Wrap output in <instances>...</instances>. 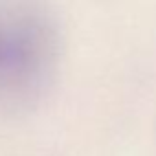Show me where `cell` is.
Masks as SVG:
<instances>
[{
    "label": "cell",
    "instance_id": "1",
    "mask_svg": "<svg viewBox=\"0 0 156 156\" xmlns=\"http://www.w3.org/2000/svg\"><path fill=\"white\" fill-rule=\"evenodd\" d=\"M59 37L41 0H0V112L30 108L57 66Z\"/></svg>",
    "mask_w": 156,
    "mask_h": 156
}]
</instances>
